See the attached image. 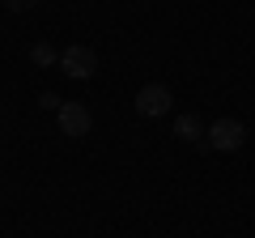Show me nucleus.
I'll use <instances>...</instances> for the list:
<instances>
[{
	"mask_svg": "<svg viewBox=\"0 0 255 238\" xmlns=\"http://www.w3.org/2000/svg\"><path fill=\"white\" fill-rule=\"evenodd\" d=\"M204 140H209L217 153H234V149L247 145V123L243 119H213V128L204 132Z\"/></svg>",
	"mask_w": 255,
	"mask_h": 238,
	"instance_id": "nucleus-1",
	"label": "nucleus"
},
{
	"mask_svg": "<svg viewBox=\"0 0 255 238\" xmlns=\"http://www.w3.org/2000/svg\"><path fill=\"white\" fill-rule=\"evenodd\" d=\"M60 68H64V77H73V81H90V77L98 73V51L85 47V43H73L60 55Z\"/></svg>",
	"mask_w": 255,
	"mask_h": 238,
	"instance_id": "nucleus-2",
	"label": "nucleus"
},
{
	"mask_svg": "<svg viewBox=\"0 0 255 238\" xmlns=\"http://www.w3.org/2000/svg\"><path fill=\"white\" fill-rule=\"evenodd\" d=\"M170 102H174V94H170V85H140V94H136V115H145V119H162L166 111H170Z\"/></svg>",
	"mask_w": 255,
	"mask_h": 238,
	"instance_id": "nucleus-3",
	"label": "nucleus"
},
{
	"mask_svg": "<svg viewBox=\"0 0 255 238\" xmlns=\"http://www.w3.org/2000/svg\"><path fill=\"white\" fill-rule=\"evenodd\" d=\"M55 115H60V132H64V136H73V140L90 136V128H94V115L81 107V102H64V107L55 111Z\"/></svg>",
	"mask_w": 255,
	"mask_h": 238,
	"instance_id": "nucleus-4",
	"label": "nucleus"
},
{
	"mask_svg": "<svg viewBox=\"0 0 255 238\" xmlns=\"http://www.w3.org/2000/svg\"><path fill=\"white\" fill-rule=\"evenodd\" d=\"M174 136H179V140H187V145H191V140H200V136H204L200 115H179V119H174Z\"/></svg>",
	"mask_w": 255,
	"mask_h": 238,
	"instance_id": "nucleus-5",
	"label": "nucleus"
},
{
	"mask_svg": "<svg viewBox=\"0 0 255 238\" xmlns=\"http://www.w3.org/2000/svg\"><path fill=\"white\" fill-rule=\"evenodd\" d=\"M30 60H34L38 68H47V64H55L60 55H55V47H47V43H34V47H30Z\"/></svg>",
	"mask_w": 255,
	"mask_h": 238,
	"instance_id": "nucleus-6",
	"label": "nucleus"
},
{
	"mask_svg": "<svg viewBox=\"0 0 255 238\" xmlns=\"http://www.w3.org/2000/svg\"><path fill=\"white\" fill-rule=\"evenodd\" d=\"M4 4H9V9H13V13H26V9H34L38 0H4Z\"/></svg>",
	"mask_w": 255,
	"mask_h": 238,
	"instance_id": "nucleus-7",
	"label": "nucleus"
},
{
	"mask_svg": "<svg viewBox=\"0 0 255 238\" xmlns=\"http://www.w3.org/2000/svg\"><path fill=\"white\" fill-rule=\"evenodd\" d=\"M38 102H43V107H47V111H60V107H64V102H60V98H55V94H43V98H38Z\"/></svg>",
	"mask_w": 255,
	"mask_h": 238,
	"instance_id": "nucleus-8",
	"label": "nucleus"
}]
</instances>
